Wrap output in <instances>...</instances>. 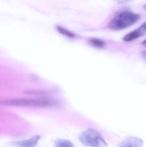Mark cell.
I'll return each mask as SVG.
<instances>
[{
	"instance_id": "obj_1",
	"label": "cell",
	"mask_w": 146,
	"mask_h": 147,
	"mask_svg": "<svg viewBox=\"0 0 146 147\" xmlns=\"http://www.w3.org/2000/svg\"><path fill=\"white\" fill-rule=\"evenodd\" d=\"M4 106H16V107L33 108H52L59 106L56 100L47 98H12L0 101Z\"/></svg>"
},
{
	"instance_id": "obj_2",
	"label": "cell",
	"mask_w": 146,
	"mask_h": 147,
	"mask_svg": "<svg viewBox=\"0 0 146 147\" xmlns=\"http://www.w3.org/2000/svg\"><path fill=\"white\" fill-rule=\"evenodd\" d=\"M140 18V14L132 11H122L109 22L108 27L113 30H121L128 28L135 24Z\"/></svg>"
},
{
	"instance_id": "obj_3",
	"label": "cell",
	"mask_w": 146,
	"mask_h": 147,
	"mask_svg": "<svg viewBox=\"0 0 146 147\" xmlns=\"http://www.w3.org/2000/svg\"><path fill=\"white\" fill-rule=\"evenodd\" d=\"M80 142L89 147H105L107 142L101 134L95 129H90L83 131L79 136Z\"/></svg>"
},
{
	"instance_id": "obj_4",
	"label": "cell",
	"mask_w": 146,
	"mask_h": 147,
	"mask_svg": "<svg viewBox=\"0 0 146 147\" xmlns=\"http://www.w3.org/2000/svg\"><path fill=\"white\" fill-rule=\"evenodd\" d=\"M145 33H146V22L143 23L140 27L125 35L123 37V40L125 42L133 41V40H135L136 39L139 38V37H142L143 34H145Z\"/></svg>"
},
{
	"instance_id": "obj_5",
	"label": "cell",
	"mask_w": 146,
	"mask_h": 147,
	"mask_svg": "<svg viewBox=\"0 0 146 147\" xmlns=\"http://www.w3.org/2000/svg\"><path fill=\"white\" fill-rule=\"evenodd\" d=\"M143 141L135 136H129L122 142L119 147H143Z\"/></svg>"
},
{
	"instance_id": "obj_6",
	"label": "cell",
	"mask_w": 146,
	"mask_h": 147,
	"mask_svg": "<svg viewBox=\"0 0 146 147\" xmlns=\"http://www.w3.org/2000/svg\"><path fill=\"white\" fill-rule=\"evenodd\" d=\"M40 139V136L39 135H35V136H31V138L25 140L18 141L13 143L15 146L19 147H35L37 146V143L39 142Z\"/></svg>"
},
{
	"instance_id": "obj_7",
	"label": "cell",
	"mask_w": 146,
	"mask_h": 147,
	"mask_svg": "<svg viewBox=\"0 0 146 147\" xmlns=\"http://www.w3.org/2000/svg\"><path fill=\"white\" fill-rule=\"evenodd\" d=\"M55 147H74V145L69 140L57 139L55 142Z\"/></svg>"
},
{
	"instance_id": "obj_8",
	"label": "cell",
	"mask_w": 146,
	"mask_h": 147,
	"mask_svg": "<svg viewBox=\"0 0 146 147\" xmlns=\"http://www.w3.org/2000/svg\"><path fill=\"white\" fill-rule=\"evenodd\" d=\"M57 30L60 34H63V35L66 36V37H69V38H74V34L72 32L69 31V30L64 28V27H60V26H57Z\"/></svg>"
},
{
	"instance_id": "obj_9",
	"label": "cell",
	"mask_w": 146,
	"mask_h": 147,
	"mask_svg": "<svg viewBox=\"0 0 146 147\" xmlns=\"http://www.w3.org/2000/svg\"><path fill=\"white\" fill-rule=\"evenodd\" d=\"M90 42L92 45L96 47H103L105 45V43L104 41L100 40V39L96 38H92L90 40Z\"/></svg>"
},
{
	"instance_id": "obj_10",
	"label": "cell",
	"mask_w": 146,
	"mask_h": 147,
	"mask_svg": "<svg viewBox=\"0 0 146 147\" xmlns=\"http://www.w3.org/2000/svg\"><path fill=\"white\" fill-rule=\"evenodd\" d=\"M141 54H142V55H143V57L146 60V50H144V51L142 52Z\"/></svg>"
},
{
	"instance_id": "obj_11",
	"label": "cell",
	"mask_w": 146,
	"mask_h": 147,
	"mask_svg": "<svg viewBox=\"0 0 146 147\" xmlns=\"http://www.w3.org/2000/svg\"><path fill=\"white\" fill-rule=\"evenodd\" d=\"M116 1H118V2H120V3H123V2H127V1H130V0H116Z\"/></svg>"
},
{
	"instance_id": "obj_12",
	"label": "cell",
	"mask_w": 146,
	"mask_h": 147,
	"mask_svg": "<svg viewBox=\"0 0 146 147\" xmlns=\"http://www.w3.org/2000/svg\"><path fill=\"white\" fill-rule=\"evenodd\" d=\"M142 45H143V46H146V40H145L144 41H143L142 42V43H141Z\"/></svg>"
},
{
	"instance_id": "obj_13",
	"label": "cell",
	"mask_w": 146,
	"mask_h": 147,
	"mask_svg": "<svg viewBox=\"0 0 146 147\" xmlns=\"http://www.w3.org/2000/svg\"><path fill=\"white\" fill-rule=\"evenodd\" d=\"M143 8H144L145 10H146V4H145V5L143 6Z\"/></svg>"
}]
</instances>
